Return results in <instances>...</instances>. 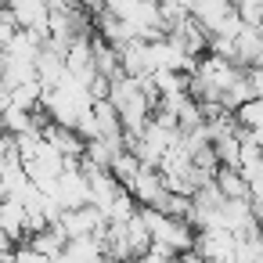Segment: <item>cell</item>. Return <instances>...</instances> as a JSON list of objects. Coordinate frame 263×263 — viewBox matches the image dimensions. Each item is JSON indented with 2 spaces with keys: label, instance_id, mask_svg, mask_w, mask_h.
<instances>
[{
  "label": "cell",
  "instance_id": "cell-1",
  "mask_svg": "<svg viewBox=\"0 0 263 263\" xmlns=\"http://www.w3.org/2000/svg\"><path fill=\"white\" fill-rule=\"evenodd\" d=\"M130 195H134V202L137 205H144V209H162V202H166V184H162V173L155 170V166H144L141 173H137V180L130 184Z\"/></svg>",
  "mask_w": 263,
  "mask_h": 263
},
{
  "label": "cell",
  "instance_id": "cell-5",
  "mask_svg": "<svg viewBox=\"0 0 263 263\" xmlns=\"http://www.w3.org/2000/svg\"><path fill=\"white\" fill-rule=\"evenodd\" d=\"M11 263H54V259H47L44 252H36V249L26 241V245H18V249L11 252Z\"/></svg>",
  "mask_w": 263,
  "mask_h": 263
},
{
  "label": "cell",
  "instance_id": "cell-3",
  "mask_svg": "<svg viewBox=\"0 0 263 263\" xmlns=\"http://www.w3.org/2000/svg\"><path fill=\"white\" fill-rule=\"evenodd\" d=\"M213 184L220 187L223 198H249V184H245V177H241L234 166H220V170L213 173ZM249 202H252V198H249Z\"/></svg>",
  "mask_w": 263,
  "mask_h": 263
},
{
  "label": "cell",
  "instance_id": "cell-6",
  "mask_svg": "<svg viewBox=\"0 0 263 263\" xmlns=\"http://www.w3.org/2000/svg\"><path fill=\"white\" fill-rule=\"evenodd\" d=\"M245 80H249V90H252V98H263V65H252V69H245Z\"/></svg>",
  "mask_w": 263,
  "mask_h": 263
},
{
  "label": "cell",
  "instance_id": "cell-4",
  "mask_svg": "<svg viewBox=\"0 0 263 263\" xmlns=\"http://www.w3.org/2000/svg\"><path fill=\"white\" fill-rule=\"evenodd\" d=\"M234 123L241 130H259L263 126V98H249L245 105L234 108Z\"/></svg>",
  "mask_w": 263,
  "mask_h": 263
},
{
  "label": "cell",
  "instance_id": "cell-2",
  "mask_svg": "<svg viewBox=\"0 0 263 263\" xmlns=\"http://www.w3.org/2000/svg\"><path fill=\"white\" fill-rule=\"evenodd\" d=\"M0 227L11 234V241H22L26 238V227H29L26 205L15 202V198H0Z\"/></svg>",
  "mask_w": 263,
  "mask_h": 263
}]
</instances>
